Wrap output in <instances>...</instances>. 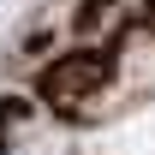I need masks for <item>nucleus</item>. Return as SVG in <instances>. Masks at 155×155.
Segmentation results:
<instances>
[{
	"instance_id": "f257e3e1",
	"label": "nucleus",
	"mask_w": 155,
	"mask_h": 155,
	"mask_svg": "<svg viewBox=\"0 0 155 155\" xmlns=\"http://www.w3.org/2000/svg\"><path fill=\"white\" fill-rule=\"evenodd\" d=\"M107 84V54L84 48V54H66L48 66V96H90Z\"/></svg>"
}]
</instances>
